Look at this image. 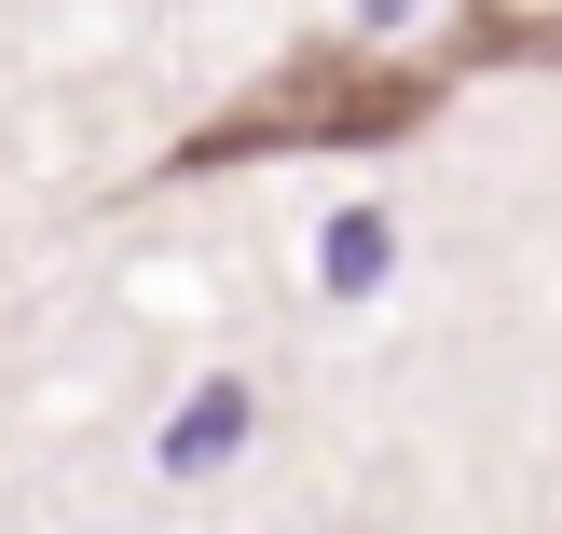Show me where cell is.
I'll return each instance as SVG.
<instances>
[{
    "label": "cell",
    "instance_id": "1",
    "mask_svg": "<svg viewBox=\"0 0 562 534\" xmlns=\"http://www.w3.org/2000/svg\"><path fill=\"white\" fill-rule=\"evenodd\" d=\"M439 82L453 69H384V55H357V42H302L261 96H234L206 137H179V179H206V164H234V151H357V137H412L439 110Z\"/></svg>",
    "mask_w": 562,
    "mask_h": 534
},
{
    "label": "cell",
    "instance_id": "2",
    "mask_svg": "<svg viewBox=\"0 0 562 534\" xmlns=\"http://www.w3.org/2000/svg\"><path fill=\"white\" fill-rule=\"evenodd\" d=\"M234 425H247V384H206V398L179 411V439H165V466H179V480H192V466H206V453H220V439H234Z\"/></svg>",
    "mask_w": 562,
    "mask_h": 534
},
{
    "label": "cell",
    "instance_id": "3",
    "mask_svg": "<svg viewBox=\"0 0 562 534\" xmlns=\"http://www.w3.org/2000/svg\"><path fill=\"white\" fill-rule=\"evenodd\" d=\"M384 247H398V234H384V219H329V288H384Z\"/></svg>",
    "mask_w": 562,
    "mask_h": 534
}]
</instances>
